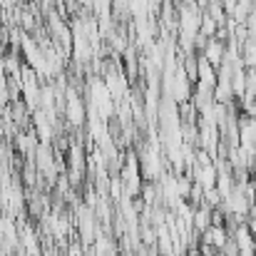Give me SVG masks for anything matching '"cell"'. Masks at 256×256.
I'll use <instances>...</instances> for the list:
<instances>
[{
  "label": "cell",
  "mask_w": 256,
  "mask_h": 256,
  "mask_svg": "<svg viewBox=\"0 0 256 256\" xmlns=\"http://www.w3.org/2000/svg\"><path fill=\"white\" fill-rule=\"evenodd\" d=\"M122 256H130V254H122Z\"/></svg>",
  "instance_id": "12"
},
{
  "label": "cell",
  "mask_w": 256,
  "mask_h": 256,
  "mask_svg": "<svg viewBox=\"0 0 256 256\" xmlns=\"http://www.w3.org/2000/svg\"><path fill=\"white\" fill-rule=\"evenodd\" d=\"M236 130H239V144L242 147H254L256 150V122L252 117L242 114L239 122H236Z\"/></svg>",
  "instance_id": "5"
},
{
  "label": "cell",
  "mask_w": 256,
  "mask_h": 256,
  "mask_svg": "<svg viewBox=\"0 0 256 256\" xmlns=\"http://www.w3.org/2000/svg\"><path fill=\"white\" fill-rule=\"evenodd\" d=\"M65 112H68V122L72 124V127H82L85 124V104H82V100L78 97V92H68V107H65Z\"/></svg>",
  "instance_id": "1"
},
{
  "label": "cell",
  "mask_w": 256,
  "mask_h": 256,
  "mask_svg": "<svg viewBox=\"0 0 256 256\" xmlns=\"http://www.w3.org/2000/svg\"><path fill=\"white\" fill-rule=\"evenodd\" d=\"M35 162H38V170L42 172L50 182H55V176H58V170H55V160H52V150H50V144H40L38 150H35Z\"/></svg>",
  "instance_id": "2"
},
{
  "label": "cell",
  "mask_w": 256,
  "mask_h": 256,
  "mask_svg": "<svg viewBox=\"0 0 256 256\" xmlns=\"http://www.w3.org/2000/svg\"><path fill=\"white\" fill-rule=\"evenodd\" d=\"M199 236H202V244L214 246L216 252H222V249H224V244L229 242V232H226V226H216V224L206 226Z\"/></svg>",
  "instance_id": "4"
},
{
  "label": "cell",
  "mask_w": 256,
  "mask_h": 256,
  "mask_svg": "<svg viewBox=\"0 0 256 256\" xmlns=\"http://www.w3.org/2000/svg\"><path fill=\"white\" fill-rule=\"evenodd\" d=\"M244 114H246V117H252V120L256 122V100L252 102V104H246V107H244Z\"/></svg>",
  "instance_id": "10"
},
{
  "label": "cell",
  "mask_w": 256,
  "mask_h": 256,
  "mask_svg": "<svg viewBox=\"0 0 256 256\" xmlns=\"http://www.w3.org/2000/svg\"><path fill=\"white\" fill-rule=\"evenodd\" d=\"M85 174V154H82V144L72 142L70 147V182H80Z\"/></svg>",
  "instance_id": "6"
},
{
  "label": "cell",
  "mask_w": 256,
  "mask_h": 256,
  "mask_svg": "<svg viewBox=\"0 0 256 256\" xmlns=\"http://www.w3.org/2000/svg\"><path fill=\"white\" fill-rule=\"evenodd\" d=\"M194 2H196V5H199V8H202V10H204V8H206V5H209V0H194Z\"/></svg>",
  "instance_id": "11"
},
{
  "label": "cell",
  "mask_w": 256,
  "mask_h": 256,
  "mask_svg": "<svg viewBox=\"0 0 256 256\" xmlns=\"http://www.w3.org/2000/svg\"><path fill=\"white\" fill-rule=\"evenodd\" d=\"M20 22H22V30H35V18L30 12H20Z\"/></svg>",
  "instance_id": "9"
},
{
  "label": "cell",
  "mask_w": 256,
  "mask_h": 256,
  "mask_svg": "<svg viewBox=\"0 0 256 256\" xmlns=\"http://www.w3.org/2000/svg\"><path fill=\"white\" fill-rule=\"evenodd\" d=\"M104 87H107V92H110L112 100H120L127 92V78L120 70H112V72L104 75Z\"/></svg>",
  "instance_id": "7"
},
{
  "label": "cell",
  "mask_w": 256,
  "mask_h": 256,
  "mask_svg": "<svg viewBox=\"0 0 256 256\" xmlns=\"http://www.w3.org/2000/svg\"><path fill=\"white\" fill-rule=\"evenodd\" d=\"M80 229H82L85 244H92V239H94V219H92L90 212H82V214H80Z\"/></svg>",
  "instance_id": "8"
},
{
  "label": "cell",
  "mask_w": 256,
  "mask_h": 256,
  "mask_svg": "<svg viewBox=\"0 0 256 256\" xmlns=\"http://www.w3.org/2000/svg\"><path fill=\"white\" fill-rule=\"evenodd\" d=\"M224 52H226V42H222V40H216V38H209L206 45H204V50H202V58H204L214 70H219V65H222V60H224Z\"/></svg>",
  "instance_id": "3"
}]
</instances>
